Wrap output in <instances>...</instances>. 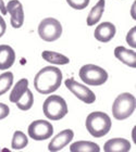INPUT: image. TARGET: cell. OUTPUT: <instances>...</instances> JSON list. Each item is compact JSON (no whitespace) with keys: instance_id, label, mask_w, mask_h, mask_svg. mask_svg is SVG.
I'll return each mask as SVG.
<instances>
[{"instance_id":"1","label":"cell","mask_w":136,"mask_h":152,"mask_svg":"<svg viewBox=\"0 0 136 152\" xmlns=\"http://www.w3.org/2000/svg\"><path fill=\"white\" fill-rule=\"evenodd\" d=\"M62 83V72L56 66L41 69L34 78V87L41 95H50L59 89Z\"/></svg>"},{"instance_id":"2","label":"cell","mask_w":136,"mask_h":152,"mask_svg":"<svg viewBox=\"0 0 136 152\" xmlns=\"http://www.w3.org/2000/svg\"><path fill=\"white\" fill-rule=\"evenodd\" d=\"M86 128L95 138L106 136L111 129V120L109 115L104 112H93L86 117Z\"/></svg>"},{"instance_id":"3","label":"cell","mask_w":136,"mask_h":152,"mask_svg":"<svg viewBox=\"0 0 136 152\" xmlns=\"http://www.w3.org/2000/svg\"><path fill=\"white\" fill-rule=\"evenodd\" d=\"M136 108V100L132 94L123 92L119 95L112 104V115L115 120L123 121L134 113Z\"/></svg>"},{"instance_id":"4","label":"cell","mask_w":136,"mask_h":152,"mask_svg":"<svg viewBox=\"0 0 136 152\" xmlns=\"http://www.w3.org/2000/svg\"><path fill=\"white\" fill-rule=\"evenodd\" d=\"M43 111L50 121H60L68 114V104L60 96H49L44 101Z\"/></svg>"},{"instance_id":"5","label":"cell","mask_w":136,"mask_h":152,"mask_svg":"<svg viewBox=\"0 0 136 152\" xmlns=\"http://www.w3.org/2000/svg\"><path fill=\"white\" fill-rule=\"evenodd\" d=\"M79 78L89 86L104 85L108 80L107 71L95 64H85L79 70Z\"/></svg>"},{"instance_id":"6","label":"cell","mask_w":136,"mask_h":152,"mask_svg":"<svg viewBox=\"0 0 136 152\" xmlns=\"http://www.w3.org/2000/svg\"><path fill=\"white\" fill-rule=\"evenodd\" d=\"M38 35L47 42L57 40L62 35L61 23L54 18H46L38 25Z\"/></svg>"},{"instance_id":"7","label":"cell","mask_w":136,"mask_h":152,"mask_svg":"<svg viewBox=\"0 0 136 152\" xmlns=\"http://www.w3.org/2000/svg\"><path fill=\"white\" fill-rule=\"evenodd\" d=\"M29 136L34 140L41 141V140L49 139L54 135V126L51 123L45 120H37L32 122L29 126Z\"/></svg>"},{"instance_id":"8","label":"cell","mask_w":136,"mask_h":152,"mask_svg":"<svg viewBox=\"0 0 136 152\" xmlns=\"http://www.w3.org/2000/svg\"><path fill=\"white\" fill-rule=\"evenodd\" d=\"M67 88L69 89L70 91L72 92L73 95L75 96L76 98L79 99L81 101L85 102L87 104H90V103H94L96 101V96L95 94L86 86L79 84V82L74 80L73 78H68L65 82H64Z\"/></svg>"},{"instance_id":"9","label":"cell","mask_w":136,"mask_h":152,"mask_svg":"<svg viewBox=\"0 0 136 152\" xmlns=\"http://www.w3.org/2000/svg\"><path fill=\"white\" fill-rule=\"evenodd\" d=\"M7 13L10 14V23L13 28L22 27L24 23V10L19 0H10L6 7Z\"/></svg>"},{"instance_id":"10","label":"cell","mask_w":136,"mask_h":152,"mask_svg":"<svg viewBox=\"0 0 136 152\" xmlns=\"http://www.w3.org/2000/svg\"><path fill=\"white\" fill-rule=\"evenodd\" d=\"M73 137H74V133L72 129L62 130L54 136V139H51V141L48 145V150L51 152L60 151L72 141Z\"/></svg>"},{"instance_id":"11","label":"cell","mask_w":136,"mask_h":152,"mask_svg":"<svg viewBox=\"0 0 136 152\" xmlns=\"http://www.w3.org/2000/svg\"><path fill=\"white\" fill-rule=\"evenodd\" d=\"M115 33H117V28L112 23L104 22L96 27L94 36L98 41L104 44V42H109L114 37Z\"/></svg>"},{"instance_id":"12","label":"cell","mask_w":136,"mask_h":152,"mask_svg":"<svg viewBox=\"0 0 136 152\" xmlns=\"http://www.w3.org/2000/svg\"><path fill=\"white\" fill-rule=\"evenodd\" d=\"M114 57L122 63L126 64L127 66L133 67V69L136 67V52L134 50L119 46L114 49Z\"/></svg>"},{"instance_id":"13","label":"cell","mask_w":136,"mask_h":152,"mask_svg":"<svg viewBox=\"0 0 136 152\" xmlns=\"http://www.w3.org/2000/svg\"><path fill=\"white\" fill-rule=\"evenodd\" d=\"M15 61V52L8 45H0V70H9Z\"/></svg>"},{"instance_id":"14","label":"cell","mask_w":136,"mask_h":152,"mask_svg":"<svg viewBox=\"0 0 136 152\" xmlns=\"http://www.w3.org/2000/svg\"><path fill=\"white\" fill-rule=\"evenodd\" d=\"M131 150V142L123 138H112L104 143V152H129Z\"/></svg>"},{"instance_id":"15","label":"cell","mask_w":136,"mask_h":152,"mask_svg":"<svg viewBox=\"0 0 136 152\" xmlns=\"http://www.w3.org/2000/svg\"><path fill=\"white\" fill-rule=\"evenodd\" d=\"M29 90V80L26 78L20 79L19 82L14 85L12 90H11V95L9 96V100L12 103H18L27 94Z\"/></svg>"},{"instance_id":"16","label":"cell","mask_w":136,"mask_h":152,"mask_svg":"<svg viewBox=\"0 0 136 152\" xmlns=\"http://www.w3.org/2000/svg\"><path fill=\"white\" fill-rule=\"evenodd\" d=\"M104 4H106V1H104V0H99L98 2L93 7L92 10H90V12L88 13L87 20H86L87 25L94 26L99 22V20L101 19L102 14H104Z\"/></svg>"},{"instance_id":"17","label":"cell","mask_w":136,"mask_h":152,"mask_svg":"<svg viewBox=\"0 0 136 152\" xmlns=\"http://www.w3.org/2000/svg\"><path fill=\"white\" fill-rule=\"evenodd\" d=\"M71 152H99L100 147L93 141H76L70 147Z\"/></svg>"},{"instance_id":"18","label":"cell","mask_w":136,"mask_h":152,"mask_svg":"<svg viewBox=\"0 0 136 152\" xmlns=\"http://www.w3.org/2000/svg\"><path fill=\"white\" fill-rule=\"evenodd\" d=\"M41 57L47 62H50L52 64H57V65H64V64H68L70 62V59L68 57L59 53V52H54V51L45 50L41 53Z\"/></svg>"},{"instance_id":"19","label":"cell","mask_w":136,"mask_h":152,"mask_svg":"<svg viewBox=\"0 0 136 152\" xmlns=\"http://www.w3.org/2000/svg\"><path fill=\"white\" fill-rule=\"evenodd\" d=\"M27 145H29L27 136H26L23 132L16 130L15 133L13 134L12 142H11V148H12L13 150H22V149H24Z\"/></svg>"},{"instance_id":"20","label":"cell","mask_w":136,"mask_h":152,"mask_svg":"<svg viewBox=\"0 0 136 152\" xmlns=\"http://www.w3.org/2000/svg\"><path fill=\"white\" fill-rule=\"evenodd\" d=\"M13 84V74L11 72H4L0 75V96L4 95Z\"/></svg>"},{"instance_id":"21","label":"cell","mask_w":136,"mask_h":152,"mask_svg":"<svg viewBox=\"0 0 136 152\" xmlns=\"http://www.w3.org/2000/svg\"><path fill=\"white\" fill-rule=\"evenodd\" d=\"M90 0H67L68 4H69L72 9L75 10H83L89 4Z\"/></svg>"},{"instance_id":"22","label":"cell","mask_w":136,"mask_h":152,"mask_svg":"<svg viewBox=\"0 0 136 152\" xmlns=\"http://www.w3.org/2000/svg\"><path fill=\"white\" fill-rule=\"evenodd\" d=\"M126 42L130 45L132 48H136V27L130 29V32L126 35Z\"/></svg>"},{"instance_id":"23","label":"cell","mask_w":136,"mask_h":152,"mask_svg":"<svg viewBox=\"0 0 136 152\" xmlns=\"http://www.w3.org/2000/svg\"><path fill=\"white\" fill-rule=\"evenodd\" d=\"M10 113V109L9 107L4 103H1L0 102V120H3V118H6Z\"/></svg>"},{"instance_id":"24","label":"cell","mask_w":136,"mask_h":152,"mask_svg":"<svg viewBox=\"0 0 136 152\" xmlns=\"http://www.w3.org/2000/svg\"><path fill=\"white\" fill-rule=\"evenodd\" d=\"M7 31V24L6 21L3 20V18L0 15V37H2L4 35V33Z\"/></svg>"},{"instance_id":"25","label":"cell","mask_w":136,"mask_h":152,"mask_svg":"<svg viewBox=\"0 0 136 152\" xmlns=\"http://www.w3.org/2000/svg\"><path fill=\"white\" fill-rule=\"evenodd\" d=\"M0 11L2 13V15H6L7 14V9H6V6H4L3 0H0Z\"/></svg>"},{"instance_id":"26","label":"cell","mask_w":136,"mask_h":152,"mask_svg":"<svg viewBox=\"0 0 136 152\" xmlns=\"http://www.w3.org/2000/svg\"><path fill=\"white\" fill-rule=\"evenodd\" d=\"M134 8H135V3H134L133 6H132V16H133V19L135 20L136 18H135V15H134Z\"/></svg>"}]
</instances>
